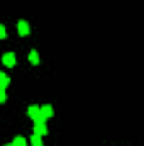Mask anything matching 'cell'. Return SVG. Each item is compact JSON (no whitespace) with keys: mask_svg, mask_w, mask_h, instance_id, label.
Returning <instances> with one entry per match:
<instances>
[{"mask_svg":"<svg viewBox=\"0 0 144 146\" xmlns=\"http://www.w3.org/2000/svg\"><path fill=\"white\" fill-rule=\"evenodd\" d=\"M17 33H19V36H22V37L31 34V26L27 24V21L20 19V21L17 22Z\"/></svg>","mask_w":144,"mask_h":146,"instance_id":"obj_1","label":"cell"},{"mask_svg":"<svg viewBox=\"0 0 144 146\" xmlns=\"http://www.w3.org/2000/svg\"><path fill=\"white\" fill-rule=\"evenodd\" d=\"M27 115L36 122V121H41L42 119V114H41V107L39 106H29V109H27Z\"/></svg>","mask_w":144,"mask_h":146,"instance_id":"obj_2","label":"cell"},{"mask_svg":"<svg viewBox=\"0 0 144 146\" xmlns=\"http://www.w3.org/2000/svg\"><path fill=\"white\" fill-rule=\"evenodd\" d=\"M32 129H34V134H39V136H46V134H48V126H46V121H36Z\"/></svg>","mask_w":144,"mask_h":146,"instance_id":"obj_3","label":"cell"},{"mask_svg":"<svg viewBox=\"0 0 144 146\" xmlns=\"http://www.w3.org/2000/svg\"><path fill=\"white\" fill-rule=\"evenodd\" d=\"M41 114H42L41 121H48V119H51L54 115V110H53V107L49 104H44V106H41Z\"/></svg>","mask_w":144,"mask_h":146,"instance_id":"obj_4","label":"cell"},{"mask_svg":"<svg viewBox=\"0 0 144 146\" xmlns=\"http://www.w3.org/2000/svg\"><path fill=\"white\" fill-rule=\"evenodd\" d=\"M2 63L5 65V66H9V68H12L17 61H15V54L14 53H5L3 56H2Z\"/></svg>","mask_w":144,"mask_h":146,"instance_id":"obj_5","label":"cell"},{"mask_svg":"<svg viewBox=\"0 0 144 146\" xmlns=\"http://www.w3.org/2000/svg\"><path fill=\"white\" fill-rule=\"evenodd\" d=\"M9 83H10V78L5 75V72H0V88H7L9 87Z\"/></svg>","mask_w":144,"mask_h":146,"instance_id":"obj_6","label":"cell"},{"mask_svg":"<svg viewBox=\"0 0 144 146\" xmlns=\"http://www.w3.org/2000/svg\"><path fill=\"white\" fill-rule=\"evenodd\" d=\"M29 61H31V65H39V63H41V60H39V53H37L36 49H32V51L29 53Z\"/></svg>","mask_w":144,"mask_h":146,"instance_id":"obj_7","label":"cell"},{"mask_svg":"<svg viewBox=\"0 0 144 146\" xmlns=\"http://www.w3.org/2000/svg\"><path fill=\"white\" fill-rule=\"evenodd\" d=\"M29 141H31V146H44V143H42V136H39V134H32Z\"/></svg>","mask_w":144,"mask_h":146,"instance_id":"obj_8","label":"cell"},{"mask_svg":"<svg viewBox=\"0 0 144 146\" xmlns=\"http://www.w3.org/2000/svg\"><path fill=\"white\" fill-rule=\"evenodd\" d=\"M12 145L14 146H27V139H26L24 136H15V138L12 139Z\"/></svg>","mask_w":144,"mask_h":146,"instance_id":"obj_9","label":"cell"},{"mask_svg":"<svg viewBox=\"0 0 144 146\" xmlns=\"http://www.w3.org/2000/svg\"><path fill=\"white\" fill-rule=\"evenodd\" d=\"M5 100H7V94H5V90H3V88H0V102L3 104Z\"/></svg>","mask_w":144,"mask_h":146,"instance_id":"obj_10","label":"cell"},{"mask_svg":"<svg viewBox=\"0 0 144 146\" xmlns=\"http://www.w3.org/2000/svg\"><path fill=\"white\" fill-rule=\"evenodd\" d=\"M0 37H2V39H5V37H7V33H5V26H3V24L0 26Z\"/></svg>","mask_w":144,"mask_h":146,"instance_id":"obj_11","label":"cell"},{"mask_svg":"<svg viewBox=\"0 0 144 146\" xmlns=\"http://www.w3.org/2000/svg\"><path fill=\"white\" fill-rule=\"evenodd\" d=\"M5 146H14V145H12V143H10V145H5Z\"/></svg>","mask_w":144,"mask_h":146,"instance_id":"obj_12","label":"cell"}]
</instances>
